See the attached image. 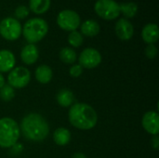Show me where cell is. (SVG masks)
I'll return each mask as SVG.
<instances>
[{
    "label": "cell",
    "mask_w": 159,
    "mask_h": 158,
    "mask_svg": "<svg viewBox=\"0 0 159 158\" xmlns=\"http://www.w3.org/2000/svg\"><path fill=\"white\" fill-rule=\"evenodd\" d=\"M69 72H70V74L73 77H79L83 73V68L79 64H75V65H73L70 68Z\"/></svg>",
    "instance_id": "484cf974"
},
{
    "label": "cell",
    "mask_w": 159,
    "mask_h": 158,
    "mask_svg": "<svg viewBox=\"0 0 159 158\" xmlns=\"http://www.w3.org/2000/svg\"><path fill=\"white\" fill-rule=\"evenodd\" d=\"M143 129L152 135H157L159 132V115L157 112L149 111L143 117Z\"/></svg>",
    "instance_id": "8fae6325"
},
{
    "label": "cell",
    "mask_w": 159,
    "mask_h": 158,
    "mask_svg": "<svg viewBox=\"0 0 159 158\" xmlns=\"http://www.w3.org/2000/svg\"><path fill=\"white\" fill-rule=\"evenodd\" d=\"M96 14L106 20H113L119 17V4L115 0H97L94 5Z\"/></svg>",
    "instance_id": "5b68a950"
},
{
    "label": "cell",
    "mask_w": 159,
    "mask_h": 158,
    "mask_svg": "<svg viewBox=\"0 0 159 158\" xmlns=\"http://www.w3.org/2000/svg\"><path fill=\"white\" fill-rule=\"evenodd\" d=\"M20 138V128L15 120L9 117L0 119V147H13Z\"/></svg>",
    "instance_id": "277c9868"
},
{
    "label": "cell",
    "mask_w": 159,
    "mask_h": 158,
    "mask_svg": "<svg viewBox=\"0 0 159 158\" xmlns=\"http://www.w3.org/2000/svg\"><path fill=\"white\" fill-rule=\"evenodd\" d=\"M79 65L82 68L92 69L97 67L102 62L101 53L92 47L85 48L79 56Z\"/></svg>",
    "instance_id": "9c48e42d"
},
{
    "label": "cell",
    "mask_w": 159,
    "mask_h": 158,
    "mask_svg": "<svg viewBox=\"0 0 159 158\" xmlns=\"http://www.w3.org/2000/svg\"><path fill=\"white\" fill-rule=\"evenodd\" d=\"M48 32V22L41 18H33L28 20L23 27L21 34L29 44H34L42 40Z\"/></svg>",
    "instance_id": "3957f363"
},
{
    "label": "cell",
    "mask_w": 159,
    "mask_h": 158,
    "mask_svg": "<svg viewBox=\"0 0 159 158\" xmlns=\"http://www.w3.org/2000/svg\"><path fill=\"white\" fill-rule=\"evenodd\" d=\"M120 7V14L122 13L126 18L125 19H130L136 16L138 12V6L134 2H125L119 4Z\"/></svg>",
    "instance_id": "ffe728a7"
},
{
    "label": "cell",
    "mask_w": 159,
    "mask_h": 158,
    "mask_svg": "<svg viewBox=\"0 0 159 158\" xmlns=\"http://www.w3.org/2000/svg\"><path fill=\"white\" fill-rule=\"evenodd\" d=\"M15 96V92L12 87L9 85H4L0 88V98L5 101V102H9L11 101Z\"/></svg>",
    "instance_id": "603a6c76"
},
{
    "label": "cell",
    "mask_w": 159,
    "mask_h": 158,
    "mask_svg": "<svg viewBox=\"0 0 159 158\" xmlns=\"http://www.w3.org/2000/svg\"><path fill=\"white\" fill-rule=\"evenodd\" d=\"M38 57H39V51L34 44H28L22 47L20 52V58L25 64L27 65L34 64L38 60Z\"/></svg>",
    "instance_id": "7c38bea8"
},
{
    "label": "cell",
    "mask_w": 159,
    "mask_h": 158,
    "mask_svg": "<svg viewBox=\"0 0 159 158\" xmlns=\"http://www.w3.org/2000/svg\"><path fill=\"white\" fill-rule=\"evenodd\" d=\"M117 37L121 40H129L134 34V28L132 23L127 19H120L116 21L115 27Z\"/></svg>",
    "instance_id": "30bf717a"
},
{
    "label": "cell",
    "mask_w": 159,
    "mask_h": 158,
    "mask_svg": "<svg viewBox=\"0 0 159 158\" xmlns=\"http://www.w3.org/2000/svg\"><path fill=\"white\" fill-rule=\"evenodd\" d=\"M142 37L144 42L148 45L155 44L157 42L159 38V30L157 24L156 23H148L146 24L142 31Z\"/></svg>",
    "instance_id": "5bb4252c"
},
{
    "label": "cell",
    "mask_w": 159,
    "mask_h": 158,
    "mask_svg": "<svg viewBox=\"0 0 159 158\" xmlns=\"http://www.w3.org/2000/svg\"><path fill=\"white\" fill-rule=\"evenodd\" d=\"M14 54L7 49L0 50V73H6L11 71L15 66Z\"/></svg>",
    "instance_id": "4fadbf2b"
},
{
    "label": "cell",
    "mask_w": 159,
    "mask_h": 158,
    "mask_svg": "<svg viewBox=\"0 0 159 158\" xmlns=\"http://www.w3.org/2000/svg\"><path fill=\"white\" fill-rule=\"evenodd\" d=\"M145 54L149 59H155L157 55V47L154 44H150L145 48Z\"/></svg>",
    "instance_id": "d4e9b609"
},
{
    "label": "cell",
    "mask_w": 159,
    "mask_h": 158,
    "mask_svg": "<svg viewBox=\"0 0 159 158\" xmlns=\"http://www.w3.org/2000/svg\"><path fill=\"white\" fill-rule=\"evenodd\" d=\"M30 71L22 66L13 68L7 76V82L9 86L16 88H22L26 87L30 82Z\"/></svg>",
    "instance_id": "ba28073f"
},
{
    "label": "cell",
    "mask_w": 159,
    "mask_h": 158,
    "mask_svg": "<svg viewBox=\"0 0 159 158\" xmlns=\"http://www.w3.org/2000/svg\"><path fill=\"white\" fill-rule=\"evenodd\" d=\"M155 137L153 138V146H154V148L156 149V150H157L159 147V139H158V136L157 135H154Z\"/></svg>",
    "instance_id": "4316f807"
},
{
    "label": "cell",
    "mask_w": 159,
    "mask_h": 158,
    "mask_svg": "<svg viewBox=\"0 0 159 158\" xmlns=\"http://www.w3.org/2000/svg\"><path fill=\"white\" fill-rule=\"evenodd\" d=\"M50 3V0H30L29 9L37 15L44 14L49 9Z\"/></svg>",
    "instance_id": "2e32d148"
},
{
    "label": "cell",
    "mask_w": 159,
    "mask_h": 158,
    "mask_svg": "<svg viewBox=\"0 0 159 158\" xmlns=\"http://www.w3.org/2000/svg\"><path fill=\"white\" fill-rule=\"evenodd\" d=\"M60 59L64 63L72 64L76 61V53L71 47H63L60 51Z\"/></svg>",
    "instance_id": "44dd1931"
},
{
    "label": "cell",
    "mask_w": 159,
    "mask_h": 158,
    "mask_svg": "<svg viewBox=\"0 0 159 158\" xmlns=\"http://www.w3.org/2000/svg\"><path fill=\"white\" fill-rule=\"evenodd\" d=\"M4 85H5V78H4V76L0 74V88H1Z\"/></svg>",
    "instance_id": "f1b7e54d"
},
{
    "label": "cell",
    "mask_w": 159,
    "mask_h": 158,
    "mask_svg": "<svg viewBox=\"0 0 159 158\" xmlns=\"http://www.w3.org/2000/svg\"><path fill=\"white\" fill-rule=\"evenodd\" d=\"M81 23L80 16L72 9L61 10L57 16V24L64 31L73 32L75 31Z\"/></svg>",
    "instance_id": "52a82bcc"
},
{
    "label": "cell",
    "mask_w": 159,
    "mask_h": 158,
    "mask_svg": "<svg viewBox=\"0 0 159 158\" xmlns=\"http://www.w3.org/2000/svg\"><path fill=\"white\" fill-rule=\"evenodd\" d=\"M81 34L85 35V36H89V37H93L96 36L101 30L100 24L93 20H87L86 21H84L81 26Z\"/></svg>",
    "instance_id": "9a60e30c"
},
{
    "label": "cell",
    "mask_w": 159,
    "mask_h": 158,
    "mask_svg": "<svg viewBox=\"0 0 159 158\" xmlns=\"http://www.w3.org/2000/svg\"><path fill=\"white\" fill-rule=\"evenodd\" d=\"M53 140L56 144L64 146L69 143L71 140V132L64 128H59L53 134Z\"/></svg>",
    "instance_id": "ac0fdd59"
},
{
    "label": "cell",
    "mask_w": 159,
    "mask_h": 158,
    "mask_svg": "<svg viewBox=\"0 0 159 158\" xmlns=\"http://www.w3.org/2000/svg\"><path fill=\"white\" fill-rule=\"evenodd\" d=\"M75 101L74 93L67 88L61 89L57 95V102L62 107H69Z\"/></svg>",
    "instance_id": "d6986e66"
},
{
    "label": "cell",
    "mask_w": 159,
    "mask_h": 158,
    "mask_svg": "<svg viewBox=\"0 0 159 158\" xmlns=\"http://www.w3.org/2000/svg\"><path fill=\"white\" fill-rule=\"evenodd\" d=\"M20 129L23 136L33 142H41L49 133V127L46 119L35 113L27 115L21 120Z\"/></svg>",
    "instance_id": "6da1fadb"
},
{
    "label": "cell",
    "mask_w": 159,
    "mask_h": 158,
    "mask_svg": "<svg viewBox=\"0 0 159 158\" xmlns=\"http://www.w3.org/2000/svg\"><path fill=\"white\" fill-rule=\"evenodd\" d=\"M83 41H84V37L81 34V33H79L76 30L73 31V32H70V34L68 35V42L72 47H79L80 46H82Z\"/></svg>",
    "instance_id": "7402d4cb"
},
{
    "label": "cell",
    "mask_w": 159,
    "mask_h": 158,
    "mask_svg": "<svg viewBox=\"0 0 159 158\" xmlns=\"http://www.w3.org/2000/svg\"><path fill=\"white\" fill-rule=\"evenodd\" d=\"M30 13V9L25 7V6H19L16 7L15 11H14V15H15V19L16 20H22L25 19Z\"/></svg>",
    "instance_id": "cb8c5ba5"
},
{
    "label": "cell",
    "mask_w": 159,
    "mask_h": 158,
    "mask_svg": "<svg viewBox=\"0 0 159 158\" xmlns=\"http://www.w3.org/2000/svg\"><path fill=\"white\" fill-rule=\"evenodd\" d=\"M69 121L76 129L88 130L97 124L98 116L95 110L87 103H75L69 111Z\"/></svg>",
    "instance_id": "7a4b0ae2"
},
{
    "label": "cell",
    "mask_w": 159,
    "mask_h": 158,
    "mask_svg": "<svg viewBox=\"0 0 159 158\" xmlns=\"http://www.w3.org/2000/svg\"><path fill=\"white\" fill-rule=\"evenodd\" d=\"M73 158H87V156L82 153H75V154H74Z\"/></svg>",
    "instance_id": "83f0119b"
},
{
    "label": "cell",
    "mask_w": 159,
    "mask_h": 158,
    "mask_svg": "<svg viewBox=\"0 0 159 158\" xmlns=\"http://www.w3.org/2000/svg\"><path fill=\"white\" fill-rule=\"evenodd\" d=\"M35 78L39 83L48 84L52 78V70L48 65H40L35 70Z\"/></svg>",
    "instance_id": "e0dca14e"
},
{
    "label": "cell",
    "mask_w": 159,
    "mask_h": 158,
    "mask_svg": "<svg viewBox=\"0 0 159 158\" xmlns=\"http://www.w3.org/2000/svg\"><path fill=\"white\" fill-rule=\"evenodd\" d=\"M22 31L20 22L15 18L7 17L0 21V34L3 38L8 41L17 40Z\"/></svg>",
    "instance_id": "8992f818"
}]
</instances>
